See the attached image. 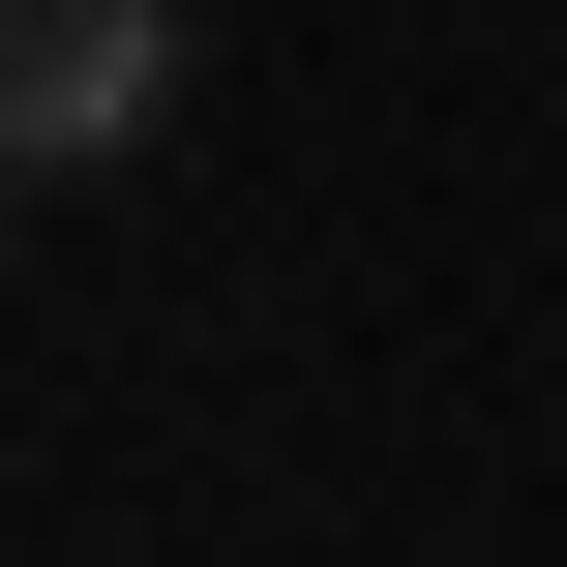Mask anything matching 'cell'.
<instances>
[{
    "label": "cell",
    "mask_w": 567,
    "mask_h": 567,
    "mask_svg": "<svg viewBox=\"0 0 567 567\" xmlns=\"http://www.w3.org/2000/svg\"><path fill=\"white\" fill-rule=\"evenodd\" d=\"M179 120V0H0V179H90Z\"/></svg>",
    "instance_id": "cell-1"
},
{
    "label": "cell",
    "mask_w": 567,
    "mask_h": 567,
    "mask_svg": "<svg viewBox=\"0 0 567 567\" xmlns=\"http://www.w3.org/2000/svg\"><path fill=\"white\" fill-rule=\"evenodd\" d=\"M0 209H30V179H0Z\"/></svg>",
    "instance_id": "cell-2"
}]
</instances>
